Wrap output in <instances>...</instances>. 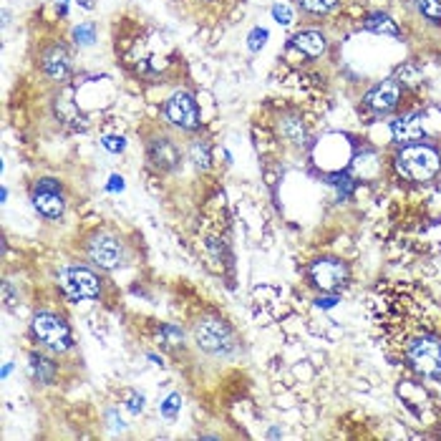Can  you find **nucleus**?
Returning <instances> with one entry per match:
<instances>
[{"label":"nucleus","instance_id":"obj_1","mask_svg":"<svg viewBox=\"0 0 441 441\" xmlns=\"http://www.w3.org/2000/svg\"><path fill=\"white\" fill-rule=\"evenodd\" d=\"M396 169L411 182H426V179L439 174L441 157L436 149L426 144H406L396 154Z\"/></svg>","mask_w":441,"mask_h":441},{"label":"nucleus","instance_id":"obj_2","mask_svg":"<svg viewBox=\"0 0 441 441\" xmlns=\"http://www.w3.org/2000/svg\"><path fill=\"white\" fill-rule=\"evenodd\" d=\"M194 338L197 346L212 356H227L235 350V335L227 328V323H222L220 318H202L194 326Z\"/></svg>","mask_w":441,"mask_h":441},{"label":"nucleus","instance_id":"obj_3","mask_svg":"<svg viewBox=\"0 0 441 441\" xmlns=\"http://www.w3.org/2000/svg\"><path fill=\"white\" fill-rule=\"evenodd\" d=\"M33 335L38 338L41 346H46L54 353H66L71 348V330L66 320L58 318L56 313H38L33 318Z\"/></svg>","mask_w":441,"mask_h":441},{"label":"nucleus","instance_id":"obj_4","mask_svg":"<svg viewBox=\"0 0 441 441\" xmlns=\"http://www.w3.org/2000/svg\"><path fill=\"white\" fill-rule=\"evenodd\" d=\"M409 361L418 373L441 381V341L431 335H421L409 343Z\"/></svg>","mask_w":441,"mask_h":441},{"label":"nucleus","instance_id":"obj_5","mask_svg":"<svg viewBox=\"0 0 441 441\" xmlns=\"http://www.w3.org/2000/svg\"><path fill=\"white\" fill-rule=\"evenodd\" d=\"M58 285H61V290L71 297V300H93L101 290L99 278H96L89 267H78V265L61 270V275H58Z\"/></svg>","mask_w":441,"mask_h":441},{"label":"nucleus","instance_id":"obj_6","mask_svg":"<svg viewBox=\"0 0 441 441\" xmlns=\"http://www.w3.org/2000/svg\"><path fill=\"white\" fill-rule=\"evenodd\" d=\"M164 114L177 129L184 131H194L199 126V109L194 96L187 91H177L169 96L167 106H164Z\"/></svg>","mask_w":441,"mask_h":441},{"label":"nucleus","instance_id":"obj_7","mask_svg":"<svg viewBox=\"0 0 441 441\" xmlns=\"http://www.w3.org/2000/svg\"><path fill=\"white\" fill-rule=\"evenodd\" d=\"M89 258L104 270H114L124 262V245L109 232H99L89 242Z\"/></svg>","mask_w":441,"mask_h":441},{"label":"nucleus","instance_id":"obj_8","mask_svg":"<svg viewBox=\"0 0 441 441\" xmlns=\"http://www.w3.org/2000/svg\"><path fill=\"white\" fill-rule=\"evenodd\" d=\"M310 278L320 290H338L348 278V270L341 260H318L310 265Z\"/></svg>","mask_w":441,"mask_h":441},{"label":"nucleus","instance_id":"obj_9","mask_svg":"<svg viewBox=\"0 0 441 441\" xmlns=\"http://www.w3.org/2000/svg\"><path fill=\"white\" fill-rule=\"evenodd\" d=\"M398 99H401V86L396 84V81H383L373 91L365 93V106L378 111V114H386V111L396 109Z\"/></svg>","mask_w":441,"mask_h":441},{"label":"nucleus","instance_id":"obj_10","mask_svg":"<svg viewBox=\"0 0 441 441\" xmlns=\"http://www.w3.org/2000/svg\"><path fill=\"white\" fill-rule=\"evenodd\" d=\"M149 159L157 169H174L179 161H182V152H179V146L167 137H159L154 139L152 144H149Z\"/></svg>","mask_w":441,"mask_h":441},{"label":"nucleus","instance_id":"obj_11","mask_svg":"<svg viewBox=\"0 0 441 441\" xmlns=\"http://www.w3.org/2000/svg\"><path fill=\"white\" fill-rule=\"evenodd\" d=\"M394 139L398 144H414L418 139L424 137V116L421 114H406L401 119H396L394 126Z\"/></svg>","mask_w":441,"mask_h":441},{"label":"nucleus","instance_id":"obj_12","mask_svg":"<svg viewBox=\"0 0 441 441\" xmlns=\"http://www.w3.org/2000/svg\"><path fill=\"white\" fill-rule=\"evenodd\" d=\"M69 54H66V48L63 46H51L43 54V71H46L48 78H54V81H63V78L69 76Z\"/></svg>","mask_w":441,"mask_h":441},{"label":"nucleus","instance_id":"obj_13","mask_svg":"<svg viewBox=\"0 0 441 441\" xmlns=\"http://www.w3.org/2000/svg\"><path fill=\"white\" fill-rule=\"evenodd\" d=\"M33 205H36V210H38V212L43 214V217H51V220H56V217H61L63 210H66V205H63V197H61V192L36 190Z\"/></svg>","mask_w":441,"mask_h":441},{"label":"nucleus","instance_id":"obj_14","mask_svg":"<svg viewBox=\"0 0 441 441\" xmlns=\"http://www.w3.org/2000/svg\"><path fill=\"white\" fill-rule=\"evenodd\" d=\"M293 46L300 48L310 58H318V56L326 54V36L318 31H300L293 36Z\"/></svg>","mask_w":441,"mask_h":441},{"label":"nucleus","instance_id":"obj_15","mask_svg":"<svg viewBox=\"0 0 441 441\" xmlns=\"http://www.w3.org/2000/svg\"><path fill=\"white\" fill-rule=\"evenodd\" d=\"M31 376L38 383H51L56 378V363L46 356H31Z\"/></svg>","mask_w":441,"mask_h":441},{"label":"nucleus","instance_id":"obj_16","mask_svg":"<svg viewBox=\"0 0 441 441\" xmlns=\"http://www.w3.org/2000/svg\"><path fill=\"white\" fill-rule=\"evenodd\" d=\"M365 28L373 33H383V36H398V25L386 13H371L365 18Z\"/></svg>","mask_w":441,"mask_h":441},{"label":"nucleus","instance_id":"obj_17","mask_svg":"<svg viewBox=\"0 0 441 441\" xmlns=\"http://www.w3.org/2000/svg\"><path fill=\"white\" fill-rule=\"evenodd\" d=\"M282 134L293 142V144H305V126L297 119H285L282 122Z\"/></svg>","mask_w":441,"mask_h":441},{"label":"nucleus","instance_id":"obj_18","mask_svg":"<svg viewBox=\"0 0 441 441\" xmlns=\"http://www.w3.org/2000/svg\"><path fill=\"white\" fill-rule=\"evenodd\" d=\"M74 41H76L78 46H91L93 41H96V25L93 23H81L74 28Z\"/></svg>","mask_w":441,"mask_h":441},{"label":"nucleus","instance_id":"obj_19","mask_svg":"<svg viewBox=\"0 0 441 441\" xmlns=\"http://www.w3.org/2000/svg\"><path fill=\"white\" fill-rule=\"evenodd\" d=\"M300 5H303L308 13H315V16H323L328 10H333L338 5V0H300Z\"/></svg>","mask_w":441,"mask_h":441},{"label":"nucleus","instance_id":"obj_20","mask_svg":"<svg viewBox=\"0 0 441 441\" xmlns=\"http://www.w3.org/2000/svg\"><path fill=\"white\" fill-rule=\"evenodd\" d=\"M416 8L424 13L429 21H441V0H416Z\"/></svg>","mask_w":441,"mask_h":441},{"label":"nucleus","instance_id":"obj_21","mask_svg":"<svg viewBox=\"0 0 441 441\" xmlns=\"http://www.w3.org/2000/svg\"><path fill=\"white\" fill-rule=\"evenodd\" d=\"M179 409H182V396H179V394H172V396L167 398V401L161 403V416L174 418L177 414H179Z\"/></svg>","mask_w":441,"mask_h":441},{"label":"nucleus","instance_id":"obj_22","mask_svg":"<svg viewBox=\"0 0 441 441\" xmlns=\"http://www.w3.org/2000/svg\"><path fill=\"white\" fill-rule=\"evenodd\" d=\"M192 157H194V164L202 169L210 167V149H207L205 142H197V144L192 146Z\"/></svg>","mask_w":441,"mask_h":441},{"label":"nucleus","instance_id":"obj_23","mask_svg":"<svg viewBox=\"0 0 441 441\" xmlns=\"http://www.w3.org/2000/svg\"><path fill=\"white\" fill-rule=\"evenodd\" d=\"M265 41H267L265 28H252L250 36H247V48H250V51H260V48L265 46Z\"/></svg>","mask_w":441,"mask_h":441},{"label":"nucleus","instance_id":"obj_24","mask_svg":"<svg viewBox=\"0 0 441 441\" xmlns=\"http://www.w3.org/2000/svg\"><path fill=\"white\" fill-rule=\"evenodd\" d=\"M104 149L106 152H111V154H119V152H124L126 149V142H124V137H104Z\"/></svg>","mask_w":441,"mask_h":441},{"label":"nucleus","instance_id":"obj_25","mask_svg":"<svg viewBox=\"0 0 441 441\" xmlns=\"http://www.w3.org/2000/svg\"><path fill=\"white\" fill-rule=\"evenodd\" d=\"M273 18L278 21V23L288 25V23H293V10H290L288 5H275V8H273Z\"/></svg>","mask_w":441,"mask_h":441},{"label":"nucleus","instance_id":"obj_26","mask_svg":"<svg viewBox=\"0 0 441 441\" xmlns=\"http://www.w3.org/2000/svg\"><path fill=\"white\" fill-rule=\"evenodd\" d=\"M126 409H129L131 414H139V411H144V396L134 394V391H131L129 398H126Z\"/></svg>","mask_w":441,"mask_h":441},{"label":"nucleus","instance_id":"obj_27","mask_svg":"<svg viewBox=\"0 0 441 441\" xmlns=\"http://www.w3.org/2000/svg\"><path fill=\"white\" fill-rule=\"evenodd\" d=\"M161 333L169 338V346H177V343H182V330H179V328L164 326V328H161Z\"/></svg>","mask_w":441,"mask_h":441},{"label":"nucleus","instance_id":"obj_28","mask_svg":"<svg viewBox=\"0 0 441 441\" xmlns=\"http://www.w3.org/2000/svg\"><path fill=\"white\" fill-rule=\"evenodd\" d=\"M124 177H119V174H111V179H109V184H106V190L109 192H124Z\"/></svg>","mask_w":441,"mask_h":441},{"label":"nucleus","instance_id":"obj_29","mask_svg":"<svg viewBox=\"0 0 441 441\" xmlns=\"http://www.w3.org/2000/svg\"><path fill=\"white\" fill-rule=\"evenodd\" d=\"M36 190H46V192H61V184L56 182V179H41L38 187Z\"/></svg>","mask_w":441,"mask_h":441},{"label":"nucleus","instance_id":"obj_30","mask_svg":"<svg viewBox=\"0 0 441 441\" xmlns=\"http://www.w3.org/2000/svg\"><path fill=\"white\" fill-rule=\"evenodd\" d=\"M338 303V297L335 295H328V297H318V308H323V310H328V308H333V305Z\"/></svg>","mask_w":441,"mask_h":441},{"label":"nucleus","instance_id":"obj_31","mask_svg":"<svg viewBox=\"0 0 441 441\" xmlns=\"http://www.w3.org/2000/svg\"><path fill=\"white\" fill-rule=\"evenodd\" d=\"M56 3L61 5V16H66V3H69V0H56Z\"/></svg>","mask_w":441,"mask_h":441},{"label":"nucleus","instance_id":"obj_32","mask_svg":"<svg viewBox=\"0 0 441 441\" xmlns=\"http://www.w3.org/2000/svg\"><path fill=\"white\" fill-rule=\"evenodd\" d=\"M10 371H13V365H10V363H8V365H3V378H5V376H8Z\"/></svg>","mask_w":441,"mask_h":441},{"label":"nucleus","instance_id":"obj_33","mask_svg":"<svg viewBox=\"0 0 441 441\" xmlns=\"http://www.w3.org/2000/svg\"><path fill=\"white\" fill-rule=\"evenodd\" d=\"M81 5H84V8H93V3H91V0H81Z\"/></svg>","mask_w":441,"mask_h":441}]
</instances>
